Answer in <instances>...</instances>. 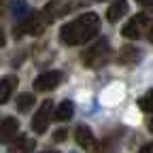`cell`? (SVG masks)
Returning a JSON list of instances; mask_svg holds the SVG:
<instances>
[{"label": "cell", "mask_w": 153, "mask_h": 153, "mask_svg": "<svg viewBox=\"0 0 153 153\" xmlns=\"http://www.w3.org/2000/svg\"><path fill=\"white\" fill-rule=\"evenodd\" d=\"M100 30V19L96 13H83L81 17H76L74 22L66 24L60 30V38L64 45H85L89 43V38H94Z\"/></svg>", "instance_id": "cell-1"}, {"label": "cell", "mask_w": 153, "mask_h": 153, "mask_svg": "<svg viewBox=\"0 0 153 153\" xmlns=\"http://www.w3.org/2000/svg\"><path fill=\"white\" fill-rule=\"evenodd\" d=\"M108 57H111V45H108L106 38H100L96 45H91L89 49L83 51L81 60L85 62L87 68H100L108 62Z\"/></svg>", "instance_id": "cell-2"}, {"label": "cell", "mask_w": 153, "mask_h": 153, "mask_svg": "<svg viewBox=\"0 0 153 153\" xmlns=\"http://www.w3.org/2000/svg\"><path fill=\"white\" fill-rule=\"evenodd\" d=\"M47 19L43 13H28L24 17V22L17 26V36L19 34H32V36H38V34H43L45 28H47Z\"/></svg>", "instance_id": "cell-3"}, {"label": "cell", "mask_w": 153, "mask_h": 153, "mask_svg": "<svg viewBox=\"0 0 153 153\" xmlns=\"http://www.w3.org/2000/svg\"><path fill=\"white\" fill-rule=\"evenodd\" d=\"M149 26H151V17L147 13H138V15H134L130 22L123 26L121 34L126 38H130V41H136V38H140L145 34V30H149Z\"/></svg>", "instance_id": "cell-4"}, {"label": "cell", "mask_w": 153, "mask_h": 153, "mask_svg": "<svg viewBox=\"0 0 153 153\" xmlns=\"http://www.w3.org/2000/svg\"><path fill=\"white\" fill-rule=\"evenodd\" d=\"M51 117H53V102H51V100H45V102L41 104V108H38V113L32 117V130H34L36 134H43V132L49 128Z\"/></svg>", "instance_id": "cell-5"}, {"label": "cell", "mask_w": 153, "mask_h": 153, "mask_svg": "<svg viewBox=\"0 0 153 153\" xmlns=\"http://www.w3.org/2000/svg\"><path fill=\"white\" fill-rule=\"evenodd\" d=\"M60 83H62V72L60 70H49V72H43L34 79V89L36 91H51Z\"/></svg>", "instance_id": "cell-6"}, {"label": "cell", "mask_w": 153, "mask_h": 153, "mask_svg": "<svg viewBox=\"0 0 153 153\" xmlns=\"http://www.w3.org/2000/svg\"><path fill=\"white\" fill-rule=\"evenodd\" d=\"M74 140L79 143V147L87 153H96L98 151V143H96V136L91 134V130L87 126H76L74 130Z\"/></svg>", "instance_id": "cell-7"}, {"label": "cell", "mask_w": 153, "mask_h": 153, "mask_svg": "<svg viewBox=\"0 0 153 153\" xmlns=\"http://www.w3.org/2000/svg\"><path fill=\"white\" fill-rule=\"evenodd\" d=\"M70 11V4H68V0H55V2H49L41 13L45 15L47 22H53L55 17H62Z\"/></svg>", "instance_id": "cell-8"}, {"label": "cell", "mask_w": 153, "mask_h": 153, "mask_svg": "<svg viewBox=\"0 0 153 153\" xmlns=\"http://www.w3.org/2000/svg\"><path fill=\"white\" fill-rule=\"evenodd\" d=\"M19 132V121L15 117H7L2 123H0V143H11L17 138Z\"/></svg>", "instance_id": "cell-9"}, {"label": "cell", "mask_w": 153, "mask_h": 153, "mask_svg": "<svg viewBox=\"0 0 153 153\" xmlns=\"http://www.w3.org/2000/svg\"><path fill=\"white\" fill-rule=\"evenodd\" d=\"M15 87H17V76L9 74V76H2V79H0V104H4L11 98Z\"/></svg>", "instance_id": "cell-10"}, {"label": "cell", "mask_w": 153, "mask_h": 153, "mask_svg": "<svg viewBox=\"0 0 153 153\" xmlns=\"http://www.w3.org/2000/svg\"><path fill=\"white\" fill-rule=\"evenodd\" d=\"M126 13H128V2L126 0H115V2L108 7V11H106V19L111 24H115V22H119Z\"/></svg>", "instance_id": "cell-11"}, {"label": "cell", "mask_w": 153, "mask_h": 153, "mask_svg": "<svg viewBox=\"0 0 153 153\" xmlns=\"http://www.w3.org/2000/svg\"><path fill=\"white\" fill-rule=\"evenodd\" d=\"M36 147L34 138L30 136H22V138H17L11 147V153H32V149Z\"/></svg>", "instance_id": "cell-12"}, {"label": "cell", "mask_w": 153, "mask_h": 153, "mask_svg": "<svg viewBox=\"0 0 153 153\" xmlns=\"http://www.w3.org/2000/svg\"><path fill=\"white\" fill-rule=\"evenodd\" d=\"M140 60V51L134 49V47H123L121 53H119V62L121 64H128V66H134Z\"/></svg>", "instance_id": "cell-13"}, {"label": "cell", "mask_w": 153, "mask_h": 153, "mask_svg": "<svg viewBox=\"0 0 153 153\" xmlns=\"http://www.w3.org/2000/svg\"><path fill=\"white\" fill-rule=\"evenodd\" d=\"M53 115H55V119H57V121H68L72 115H74V104H72L70 100H64L60 106L55 108Z\"/></svg>", "instance_id": "cell-14"}, {"label": "cell", "mask_w": 153, "mask_h": 153, "mask_svg": "<svg viewBox=\"0 0 153 153\" xmlns=\"http://www.w3.org/2000/svg\"><path fill=\"white\" fill-rule=\"evenodd\" d=\"M138 108L145 113H153V89H149L143 98H138Z\"/></svg>", "instance_id": "cell-15"}, {"label": "cell", "mask_w": 153, "mask_h": 153, "mask_svg": "<svg viewBox=\"0 0 153 153\" xmlns=\"http://www.w3.org/2000/svg\"><path fill=\"white\" fill-rule=\"evenodd\" d=\"M34 106V96L32 94H22L17 98V108L19 111H30Z\"/></svg>", "instance_id": "cell-16"}, {"label": "cell", "mask_w": 153, "mask_h": 153, "mask_svg": "<svg viewBox=\"0 0 153 153\" xmlns=\"http://www.w3.org/2000/svg\"><path fill=\"white\" fill-rule=\"evenodd\" d=\"M13 15H15L17 19L28 15V4H26V0H13Z\"/></svg>", "instance_id": "cell-17"}, {"label": "cell", "mask_w": 153, "mask_h": 153, "mask_svg": "<svg viewBox=\"0 0 153 153\" xmlns=\"http://www.w3.org/2000/svg\"><path fill=\"white\" fill-rule=\"evenodd\" d=\"M66 138H68V130H64V128L57 130V132L53 134V140H55V143H64Z\"/></svg>", "instance_id": "cell-18"}, {"label": "cell", "mask_w": 153, "mask_h": 153, "mask_svg": "<svg viewBox=\"0 0 153 153\" xmlns=\"http://www.w3.org/2000/svg\"><path fill=\"white\" fill-rule=\"evenodd\" d=\"M138 153H153V143H147L145 147H140Z\"/></svg>", "instance_id": "cell-19"}, {"label": "cell", "mask_w": 153, "mask_h": 153, "mask_svg": "<svg viewBox=\"0 0 153 153\" xmlns=\"http://www.w3.org/2000/svg\"><path fill=\"white\" fill-rule=\"evenodd\" d=\"M4 43H7V36H4V30H0V49L4 47Z\"/></svg>", "instance_id": "cell-20"}, {"label": "cell", "mask_w": 153, "mask_h": 153, "mask_svg": "<svg viewBox=\"0 0 153 153\" xmlns=\"http://www.w3.org/2000/svg\"><path fill=\"white\" fill-rule=\"evenodd\" d=\"M136 2L145 4V7H153V0H136Z\"/></svg>", "instance_id": "cell-21"}, {"label": "cell", "mask_w": 153, "mask_h": 153, "mask_svg": "<svg viewBox=\"0 0 153 153\" xmlns=\"http://www.w3.org/2000/svg\"><path fill=\"white\" fill-rule=\"evenodd\" d=\"M149 41H151V43H153V24H151V26H149Z\"/></svg>", "instance_id": "cell-22"}, {"label": "cell", "mask_w": 153, "mask_h": 153, "mask_svg": "<svg viewBox=\"0 0 153 153\" xmlns=\"http://www.w3.org/2000/svg\"><path fill=\"white\" fill-rule=\"evenodd\" d=\"M149 130H151V132H153V117H151V119H149Z\"/></svg>", "instance_id": "cell-23"}, {"label": "cell", "mask_w": 153, "mask_h": 153, "mask_svg": "<svg viewBox=\"0 0 153 153\" xmlns=\"http://www.w3.org/2000/svg\"><path fill=\"white\" fill-rule=\"evenodd\" d=\"M43 153H57V151H43Z\"/></svg>", "instance_id": "cell-24"}, {"label": "cell", "mask_w": 153, "mask_h": 153, "mask_svg": "<svg viewBox=\"0 0 153 153\" xmlns=\"http://www.w3.org/2000/svg\"><path fill=\"white\" fill-rule=\"evenodd\" d=\"M96 2H102V0H96Z\"/></svg>", "instance_id": "cell-25"}]
</instances>
